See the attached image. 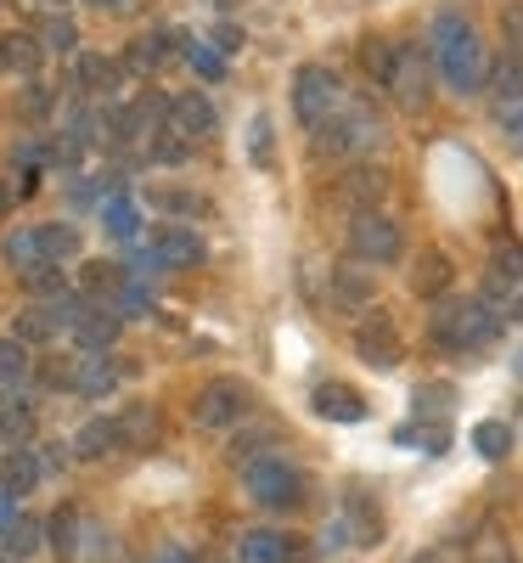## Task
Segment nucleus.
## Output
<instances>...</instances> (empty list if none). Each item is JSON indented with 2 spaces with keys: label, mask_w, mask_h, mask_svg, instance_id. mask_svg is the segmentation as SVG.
<instances>
[{
  "label": "nucleus",
  "mask_w": 523,
  "mask_h": 563,
  "mask_svg": "<svg viewBox=\"0 0 523 563\" xmlns=\"http://www.w3.org/2000/svg\"><path fill=\"white\" fill-rule=\"evenodd\" d=\"M153 563H192V552L169 541V547H158V552H153Z\"/></svg>",
  "instance_id": "49"
},
{
  "label": "nucleus",
  "mask_w": 523,
  "mask_h": 563,
  "mask_svg": "<svg viewBox=\"0 0 523 563\" xmlns=\"http://www.w3.org/2000/svg\"><path fill=\"white\" fill-rule=\"evenodd\" d=\"M355 355H360L366 366H377V372L400 366V355H405V344H400V327H394L383 310H366V316L355 321Z\"/></svg>",
  "instance_id": "8"
},
{
  "label": "nucleus",
  "mask_w": 523,
  "mask_h": 563,
  "mask_svg": "<svg viewBox=\"0 0 523 563\" xmlns=\"http://www.w3.org/2000/svg\"><path fill=\"white\" fill-rule=\"evenodd\" d=\"M119 74H124V63L85 52V57L74 63V90H79V97H108V90L119 85Z\"/></svg>",
  "instance_id": "16"
},
{
  "label": "nucleus",
  "mask_w": 523,
  "mask_h": 563,
  "mask_svg": "<svg viewBox=\"0 0 523 563\" xmlns=\"http://www.w3.org/2000/svg\"><path fill=\"white\" fill-rule=\"evenodd\" d=\"M203 238L186 225H158L153 231V265H169V271H186V265H203Z\"/></svg>",
  "instance_id": "9"
},
{
  "label": "nucleus",
  "mask_w": 523,
  "mask_h": 563,
  "mask_svg": "<svg viewBox=\"0 0 523 563\" xmlns=\"http://www.w3.org/2000/svg\"><path fill=\"white\" fill-rule=\"evenodd\" d=\"M496 333H501V316L485 294H445L434 299V316H427V344L445 355H472L496 344Z\"/></svg>",
  "instance_id": "2"
},
{
  "label": "nucleus",
  "mask_w": 523,
  "mask_h": 563,
  "mask_svg": "<svg viewBox=\"0 0 523 563\" xmlns=\"http://www.w3.org/2000/svg\"><path fill=\"white\" fill-rule=\"evenodd\" d=\"M366 141H377V113H371L366 102H344L338 113H332V119L315 130V147H321V153H332V158L360 153Z\"/></svg>",
  "instance_id": "6"
},
{
  "label": "nucleus",
  "mask_w": 523,
  "mask_h": 563,
  "mask_svg": "<svg viewBox=\"0 0 523 563\" xmlns=\"http://www.w3.org/2000/svg\"><path fill=\"white\" fill-rule=\"evenodd\" d=\"M394 63H400V52H394L383 34H366V40H360V68H366L377 85H389V79H394Z\"/></svg>",
  "instance_id": "32"
},
{
  "label": "nucleus",
  "mask_w": 523,
  "mask_h": 563,
  "mask_svg": "<svg viewBox=\"0 0 523 563\" xmlns=\"http://www.w3.org/2000/svg\"><path fill=\"white\" fill-rule=\"evenodd\" d=\"M119 445V417H90L85 429L74 434V456L79 462H97V456H108Z\"/></svg>",
  "instance_id": "22"
},
{
  "label": "nucleus",
  "mask_w": 523,
  "mask_h": 563,
  "mask_svg": "<svg viewBox=\"0 0 523 563\" xmlns=\"http://www.w3.org/2000/svg\"><path fill=\"white\" fill-rule=\"evenodd\" d=\"M472 563H518V558H512V547H507L501 530H485L479 547H472Z\"/></svg>",
  "instance_id": "44"
},
{
  "label": "nucleus",
  "mask_w": 523,
  "mask_h": 563,
  "mask_svg": "<svg viewBox=\"0 0 523 563\" xmlns=\"http://www.w3.org/2000/svg\"><path fill=\"white\" fill-rule=\"evenodd\" d=\"M23 288H29L34 299L52 305V299H63V294H68V276H63V265H40V271H29V276H23Z\"/></svg>",
  "instance_id": "37"
},
{
  "label": "nucleus",
  "mask_w": 523,
  "mask_h": 563,
  "mask_svg": "<svg viewBox=\"0 0 523 563\" xmlns=\"http://www.w3.org/2000/svg\"><path fill=\"white\" fill-rule=\"evenodd\" d=\"M0 74H7V45H0Z\"/></svg>",
  "instance_id": "57"
},
{
  "label": "nucleus",
  "mask_w": 523,
  "mask_h": 563,
  "mask_svg": "<svg viewBox=\"0 0 523 563\" xmlns=\"http://www.w3.org/2000/svg\"><path fill=\"white\" fill-rule=\"evenodd\" d=\"M416 406H422V411H434V406L450 411V406H456V389H450V384H427V389H416Z\"/></svg>",
  "instance_id": "47"
},
{
  "label": "nucleus",
  "mask_w": 523,
  "mask_h": 563,
  "mask_svg": "<svg viewBox=\"0 0 523 563\" xmlns=\"http://www.w3.org/2000/svg\"><path fill=\"white\" fill-rule=\"evenodd\" d=\"M0 563H18V558H12V552H0Z\"/></svg>",
  "instance_id": "58"
},
{
  "label": "nucleus",
  "mask_w": 523,
  "mask_h": 563,
  "mask_svg": "<svg viewBox=\"0 0 523 563\" xmlns=\"http://www.w3.org/2000/svg\"><path fill=\"white\" fill-rule=\"evenodd\" d=\"M427 52H434L439 79L456 90V97H479L490 90V57H485V40L479 23H472L461 7H439L434 23H427Z\"/></svg>",
  "instance_id": "1"
},
{
  "label": "nucleus",
  "mask_w": 523,
  "mask_h": 563,
  "mask_svg": "<svg viewBox=\"0 0 523 563\" xmlns=\"http://www.w3.org/2000/svg\"><path fill=\"white\" fill-rule=\"evenodd\" d=\"M45 479V462L29 451V445H18V451H7V462H0V490H7L12 501L18 496H29L34 485Z\"/></svg>",
  "instance_id": "15"
},
{
  "label": "nucleus",
  "mask_w": 523,
  "mask_h": 563,
  "mask_svg": "<svg viewBox=\"0 0 523 563\" xmlns=\"http://www.w3.org/2000/svg\"><path fill=\"white\" fill-rule=\"evenodd\" d=\"M310 406H315V417H326V422H360V417H366V400H360L355 389H344V384H321Z\"/></svg>",
  "instance_id": "18"
},
{
  "label": "nucleus",
  "mask_w": 523,
  "mask_h": 563,
  "mask_svg": "<svg viewBox=\"0 0 523 563\" xmlns=\"http://www.w3.org/2000/svg\"><path fill=\"white\" fill-rule=\"evenodd\" d=\"M23 192H18V186H0V214H12V203H18Z\"/></svg>",
  "instance_id": "53"
},
{
  "label": "nucleus",
  "mask_w": 523,
  "mask_h": 563,
  "mask_svg": "<svg viewBox=\"0 0 523 563\" xmlns=\"http://www.w3.org/2000/svg\"><path fill=\"white\" fill-rule=\"evenodd\" d=\"M12 519H18V501H12L7 490H0V536H7V530H12Z\"/></svg>",
  "instance_id": "52"
},
{
  "label": "nucleus",
  "mask_w": 523,
  "mask_h": 563,
  "mask_svg": "<svg viewBox=\"0 0 523 563\" xmlns=\"http://www.w3.org/2000/svg\"><path fill=\"white\" fill-rule=\"evenodd\" d=\"M186 63H192L198 74H209V79H220V74H225V57L214 52V45H198V40H186Z\"/></svg>",
  "instance_id": "45"
},
{
  "label": "nucleus",
  "mask_w": 523,
  "mask_h": 563,
  "mask_svg": "<svg viewBox=\"0 0 523 563\" xmlns=\"http://www.w3.org/2000/svg\"><path fill=\"white\" fill-rule=\"evenodd\" d=\"M243 411H248V384L243 378H214L192 400V422H198V429H231V422H243Z\"/></svg>",
  "instance_id": "7"
},
{
  "label": "nucleus",
  "mask_w": 523,
  "mask_h": 563,
  "mask_svg": "<svg viewBox=\"0 0 523 563\" xmlns=\"http://www.w3.org/2000/svg\"><path fill=\"white\" fill-rule=\"evenodd\" d=\"M490 90H496V102L512 113V108H523V57H501V63H490Z\"/></svg>",
  "instance_id": "28"
},
{
  "label": "nucleus",
  "mask_w": 523,
  "mask_h": 563,
  "mask_svg": "<svg viewBox=\"0 0 523 563\" xmlns=\"http://www.w3.org/2000/svg\"><path fill=\"white\" fill-rule=\"evenodd\" d=\"M0 254H7V265H12L18 276H29V271H40V265H45V254H40V231H7Z\"/></svg>",
  "instance_id": "30"
},
{
  "label": "nucleus",
  "mask_w": 523,
  "mask_h": 563,
  "mask_svg": "<svg viewBox=\"0 0 523 563\" xmlns=\"http://www.w3.org/2000/svg\"><path fill=\"white\" fill-rule=\"evenodd\" d=\"M153 440H158V411L153 406L119 411V445H153Z\"/></svg>",
  "instance_id": "33"
},
{
  "label": "nucleus",
  "mask_w": 523,
  "mask_h": 563,
  "mask_svg": "<svg viewBox=\"0 0 523 563\" xmlns=\"http://www.w3.org/2000/svg\"><path fill=\"white\" fill-rule=\"evenodd\" d=\"M214 124H220V113H214V102L203 97V90H186V97L169 102V130L180 141H203V135H214Z\"/></svg>",
  "instance_id": "10"
},
{
  "label": "nucleus",
  "mask_w": 523,
  "mask_h": 563,
  "mask_svg": "<svg viewBox=\"0 0 523 563\" xmlns=\"http://www.w3.org/2000/svg\"><path fill=\"white\" fill-rule=\"evenodd\" d=\"M74 372H79V361L52 355L45 366H34V384H40V389H68V395H74Z\"/></svg>",
  "instance_id": "40"
},
{
  "label": "nucleus",
  "mask_w": 523,
  "mask_h": 563,
  "mask_svg": "<svg viewBox=\"0 0 523 563\" xmlns=\"http://www.w3.org/2000/svg\"><path fill=\"white\" fill-rule=\"evenodd\" d=\"M512 316H518V321H523V288H518V305H512Z\"/></svg>",
  "instance_id": "56"
},
{
  "label": "nucleus",
  "mask_w": 523,
  "mask_h": 563,
  "mask_svg": "<svg viewBox=\"0 0 523 563\" xmlns=\"http://www.w3.org/2000/svg\"><path fill=\"white\" fill-rule=\"evenodd\" d=\"M0 45H7V68H12V74H23V79L40 74V63H45V40H40V34L18 29V34H0Z\"/></svg>",
  "instance_id": "23"
},
{
  "label": "nucleus",
  "mask_w": 523,
  "mask_h": 563,
  "mask_svg": "<svg viewBox=\"0 0 523 563\" xmlns=\"http://www.w3.org/2000/svg\"><path fill=\"white\" fill-rule=\"evenodd\" d=\"M332 299H338V310H366L371 305V282L355 265H338L332 271Z\"/></svg>",
  "instance_id": "31"
},
{
  "label": "nucleus",
  "mask_w": 523,
  "mask_h": 563,
  "mask_svg": "<svg viewBox=\"0 0 523 563\" xmlns=\"http://www.w3.org/2000/svg\"><path fill=\"white\" fill-rule=\"evenodd\" d=\"M102 12H130V7H141V0H97Z\"/></svg>",
  "instance_id": "54"
},
{
  "label": "nucleus",
  "mask_w": 523,
  "mask_h": 563,
  "mask_svg": "<svg viewBox=\"0 0 523 563\" xmlns=\"http://www.w3.org/2000/svg\"><path fill=\"white\" fill-rule=\"evenodd\" d=\"M57 333H63V327H57L52 305H29V310H18V321H12V339H18L23 350H40V344H52Z\"/></svg>",
  "instance_id": "20"
},
{
  "label": "nucleus",
  "mask_w": 523,
  "mask_h": 563,
  "mask_svg": "<svg viewBox=\"0 0 523 563\" xmlns=\"http://www.w3.org/2000/svg\"><path fill=\"white\" fill-rule=\"evenodd\" d=\"M349 97H344V85H338V74L332 68H321V63H304L299 74H293V113H299V124L315 135L332 113H338Z\"/></svg>",
  "instance_id": "3"
},
{
  "label": "nucleus",
  "mask_w": 523,
  "mask_h": 563,
  "mask_svg": "<svg viewBox=\"0 0 523 563\" xmlns=\"http://www.w3.org/2000/svg\"><path fill=\"white\" fill-rule=\"evenodd\" d=\"M40 541H45V525H40V519H23V512H18L12 530H7V552L23 563V558H34V552H40Z\"/></svg>",
  "instance_id": "36"
},
{
  "label": "nucleus",
  "mask_w": 523,
  "mask_h": 563,
  "mask_svg": "<svg viewBox=\"0 0 523 563\" xmlns=\"http://www.w3.org/2000/svg\"><path fill=\"white\" fill-rule=\"evenodd\" d=\"M349 254L366 260V265H389V260H400V254H405V231H400V220L383 214V209H355V220H349Z\"/></svg>",
  "instance_id": "4"
},
{
  "label": "nucleus",
  "mask_w": 523,
  "mask_h": 563,
  "mask_svg": "<svg viewBox=\"0 0 523 563\" xmlns=\"http://www.w3.org/2000/svg\"><path fill=\"white\" fill-rule=\"evenodd\" d=\"M124 282H130V271H124L119 260H90V265L79 271V294H85L90 305H113Z\"/></svg>",
  "instance_id": "14"
},
{
  "label": "nucleus",
  "mask_w": 523,
  "mask_h": 563,
  "mask_svg": "<svg viewBox=\"0 0 523 563\" xmlns=\"http://www.w3.org/2000/svg\"><path fill=\"white\" fill-rule=\"evenodd\" d=\"M209 563H214V558H209Z\"/></svg>",
  "instance_id": "60"
},
{
  "label": "nucleus",
  "mask_w": 523,
  "mask_h": 563,
  "mask_svg": "<svg viewBox=\"0 0 523 563\" xmlns=\"http://www.w3.org/2000/svg\"><path fill=\"white\" fill-rule=\"evenodd\" d=\"M507 445H512V429H507V422H479V429H472V451H479L485 462H501Z\"/></svg>",
  "instance_id": "38"
},
{
  "label": "nucleus",
  "mask_w": 523,
  "mask_h": 563,
  "mask_svg": "<svg viewBox=\"0 0 523 563\" xmlns=\"http://www.w3.org/2000/svg\"><path fill=\"white\" fill-rule=\"evenodd\" d=\"M169 45H180V34L175 29H153V34H141L130 52H124V68H135V74H153L158 63H164V52Z\"/></svg>",
  "instance_id": "25"
},
{
  "label": "nucleus",
  "mask_w": 523,
  "mask_h": 563,
  "mask_svg": "<svg viewBox=\"0 0 523 563\" xmlns=\"http://www.w3.org/2000/svg\"><path fill=\"white\" fill-rule=\"evenodd\" d=\"M34 384V361H29V350L18 344V339H0V395H23Z\"/></svg>",
  "instance_id": "21"
},
{
  "label": "nucleus",
  "mask_w": 523,
  "mask_h": 563,
  "mask_svg": "<svg viewBox=\"0 0 523 563\" xmlns=\"http://www.w3.org/2000/svg\"><path fill=\"white\" fill-rule=\"evenodd\" d=\"M411 563H439V552H416Z\"/></svg>",
  "instance_id": "55"
},
{
  "label": "nucleus",
  "mask_w": 523,
  "mask_h": 563,
  "mask_svg": "<svg viewBox=\"0 0 523 563\" xmlns=\"http://www.w3.org/2000/svg\"><path fill=\"white\" fill-rule=\"evenodd\" d=\"M501 40H507V57H523V0L501 7Z\"/></svg>",
  "instance_id": "41"
},
{
  "label": "nucleus",
  "mask_w": 523,
  "mask_h": 563,
  "mask_svg": "<svg viewBox=\"0 0 523 563\" xmlns=\"http://www.w3.org/2000/svg\"><path fill=\"white\" fill-rule=\"evenodd\" d=\"M507 141L523 153V108H512V113H507Z\"/></svg>",
  "instance_id": "50"
},
{
  "label": "nucleus",
  "mask_w": 523,
  "mask_h": 563,
  "mask_svg": "<svg viewBox=\"0 0 523 563\" xmlns=\"http://www.w3.org/2000/svg\"><path fill=\"white\" fill-rule=\"evenodd\" d=\"M68 333H74L79 355H108V350H113V339H119V316H113L108 305H85V310H79V321L68 327Z\"/></svg>",
  "instance_id": "13"
},
{
  "label": "nucleus",
  "mask_w": 523,
  "mask_h": 563,
  "mask_svg": "<svg viewBox=\"0 0 523 563\" xmlns=\"http://www.w3.org/2000/svg\"><path fill=\"white\" fill-rule=\"evenodd\" d=\"M288 558H293V547L276 530H248L243 541H236V563H288Z\"/></svg>",
  "instance_id": "26"
},
{
  "label": "nucleus",
  "mask_w": 523,
  "mask_h": 563,
  "mask_svg": "<svg viewBox=\"0 0 523 563\" xmlns=\"http://www.w3.org/2000/svg\"><path fill=\"white\" fill-rule=\"evenodd\" d=\"M40 40H45V52H74L79 29H74L68 18H45V23H40Z\"/></svg>",
  "instance_id": "42"
},
{
  "label": "nucleus",
  "mask_w": 523,
  "mask_h": 563,
  "mask_svg": "<svg viewBox=\"0 0 523 563\" xmlns=\"http://www.w3.org/2000/svg\"><path fill=\"white\" fill-rule=\"evenodd\" d=\"M344 192H349L355 209H377V203L389 198V169H377V164H355V169H344Z\"/></svg>",
  "instance_id": "17"
},
{
  "label": "nucleus",
  "mask_w": 523,
  "mask_h": 563,
  "mask_svg": "<svg viewBox=\"0 0 523 563\" xmlns=\"http://www.w3.org/2000/svg\"><path fill=\"white\" fill-rule=\"evenodd\" d=\"M102 225H108V238H135V231H141V209H135V198L113 192V198L102 203Z\"/></svg>",
  "instance_id": "35"
},
{
  "label": "nucleus",
  "mask_w": 523,
  "mask_h": 563,
  "mask_svg": "<svg viewBox=\"0 0 523 563\" xmlns=\"http://www.w3.org/2000/svg\"><path fill=\"white\" fill-rule=\"evenodd\" d=\"M52 7H68V0H52Z\"/></svg>",
  "instance_id": "59"
},
{
  "label": "nucleus",
  "mask_w": 523,
  "mask_h": 563,
  "mask_svg": "<svg viewBox=\"0 0 523 563\" xmlns=\"http://www.w3.org/2000/svg\"><path fill=\"white\" fill-rule=\"evenodd\" d=\"M243 490H248L259 507H299L304 479H299V467H288L281 456H254V462L243 467Z\"/></svg>",
  "instance_id": "5"
},
{
  "label": "nucleus",
  "mask_w": 523,
  "mask_h": 563,
  "mask_svg": "<svg viewBox=\"0 0 523 563\" xmlns=\"http://www.w3.org/2000/svg\"><path fill=\"white\" fill-rule=\"evenodd\" d=\"M29 434H34V411L12 400L7 411H0V440H7V445L18 451V445H29Z\"/></svg>",
  "instance_id": "39"
},
{
  "label": "nucleus",
  "mask_w": 523,
  "mask_h": 563,
  "mask_svg": "<svg viewBox=\"0 0 523 563\" xmlns=\"http://www.w3.org/2000/svg\"><path fill=\"white\" fill-rule=\"evenodd\" d=\"M389 90H394V102H400L405 113H416V108L427 102V90H434V74H427V57H422V52H400Z\"/></svg>",
  "instance_id": "12"
},
{
  "label": "nucleus",
  "mask_w": 523,
  "mask_h": 563,
  "mask_svg": "<svg viewBox=\"0 0 523 563\" xmlns=\"http://www.w3.org/2000/svg\"><path fill=\"white\" fill-rule=\"evenodd\" d=\"M45 541H52L63 558H74V547H79V507L74 501H63L52 519H45Z\"/></svg>",
  "instance_id": "34"
},
{
  "label": "nucleus",
  "mask_w": 523,
  "mask_h": 563,
  "mask_svg": "<svg viewBox=\"0 0 523 563\" xmlns=\"http://www.w3.org/2000/svg\"><path fill=\"white\" fill-rule=\"evenodd\" d=\"M40 254H45V265H68V260H79V225H68V220L40 225Z\"/></svg>",
  "instance_id": "27"
},
{
  "label": "nucleus",
  "mask_w": 523,
  "mask_h": 563,
  "mask_svg": "<svg viewBox=\"0 0 523 563\" xmlns=\"http://www.w3.org/2000/svg\"><path fill=\"white\" fill-rule=\"evenodd\" d=\"M113 384H119V366L108 361V355H79V372H74V395H113Z\"/></svg>",
  "instance_id": "24"
},
{
  "label": "nucleus",
  "mask_w": 523,
  "mask_h": 563,
  "mask_svg": "<svg viewBox=\"0 0 523 563\" xmlns=\"http://www.w3.org/2000/svg\"><path fill=\"white\" fill-rule=\"evenodd\" d=\"M518 288H523V249L512 243V238H496V249H490V271H485V299H518Z\"/></svg>",
  "instance_id": "11"
},
{
  "label": "nucleus",
  "mask_w": 523,
  "mask_h": 563,
  "mask_svg": "<svg viewBox=\"0 0 523 563\" xmlns=\"http://www.w3.org/2000/svg\"><path fill=\"white\" fill-rule=\"evenodd\" d=\"M450 276H456L450 260H445L439 249H427V254L411 265V288H416L422 299H445V294H450Z\"/></svg>",
  "instance_id": "19"
},
{
  "label": "nucleus",
  "mask_w": 523,
  "mask_h": 563,
  "mask_svg": "<svg viewBox=\"0 0 523 563\" xmlns=\"http://www.w3.org/2000/svg\"><path fill=\"white\" fill-rule=\"evenodd\" d=\"M119 321H130V316H147V288H141V282H124V288H119V299L108 305Z\"/></svg>",
  "instance_id": "43"
},
{
  "label": "nucleus",
  "mask_w": 523,
  "mask_h": 563,
  "mask_svg": "<svg viewBox=\"0 0 523 563\" xmlns=\"http://www.w3.org/2000/svg\"><path fill=\"white\" fill-rule=\"evenodd\" d=\"M344 530L360 541V547H371L377 536H383V525H377V507H371V496H344Z\"/></svg>",
  "instance_id": "29"
},
{
  "label": "nucleus",
  "mask_w": 523,
  "mask_h": 563,
  "mask_svg": "<svg viewBox=\"0 0 523 563\" xmlns=\"http://www.w3.org/2000/svg\"><path fill=\"white\" fill-rule=\"evenodd\" d=\"M153 203H158V209H180V214H203V198H198V192H175V186H158Z\"/></svg>",
  "instance_id": "46"
},
{
  "label": "nucleus",
  "mask_w": 523,
  "mask_h": 563,
  "mask_svg": "<svg viewBox=\"0 0 523 563\" xmlns=\"http://www.w3.org/2000/svg\"><path fill=\"white\" fill-rule=\"evenodd\" d=\"M214 45H220V52H236V45H243V34H236L231 23H220V29H214Z\"/></svg>",
  "instance_id": "51"
},
{
  "label": "nucleus",
  "mask_w": 523,
  "mask_h": 563,
  "mask_svg": "<svg viewBox=\"0 0 523 563\" xmlns=\"http://www.w3.org/2000/svg\"><path fill=\"white\" fill-rule=\"evenodd\" d=\"M248 153H254L259 164H270V124H265V119H254V141H248Z\"/></svg>",
  "instance_id": "48"
}]
</instances>
